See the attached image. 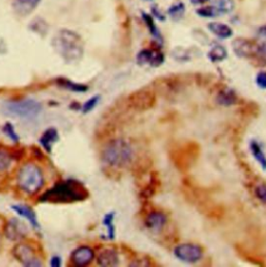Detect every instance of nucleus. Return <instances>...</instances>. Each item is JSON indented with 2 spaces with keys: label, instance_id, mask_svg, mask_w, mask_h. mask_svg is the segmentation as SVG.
Listing matches in <instances>:
<instances>
[{
  "label": "nucleus",
  "instance_id": "f257e3e1",
  "mask_svg": "<svg viewBox=\"0 0 266 267\" xmlns=\"http://www.w3.org/2000/svg\"><path fill=\"white\" fill-rule=\"evenodd\" d=\"M88 197V190L79 181L70 179L60 182L48 189L40 198L42 203L70 204L84 201Z\"/></svg>",
  "mask_w": 266,
  "mask_h": 267
},
{
  "label": "nucleus",
  "instance_id": "f03ea898",
  "mask_svg": "<svg viewBox=\"0 0 266 267\" xmlns=\"http://www.w3.org/2000/svg\"><path fill=\"white\" fill-rule=\"evenodd\" d=\"M55 52L68 64L81 60L84 53V44L81 36L70 29H61L52 40Z\"/></svg>",
  "mask_w": 266,
  "mask_h": 267
},
{
  "label": "nucleus",
  "instance_id": "7ed1b4c3",
  "mask_svg": "<svg viewBox=\"0 0 266 267\" xmlns=\"http://www.w3.org/2000/svg\"><path fill=\"white\" fill-rule=\"evenodd\" d=\"M133 149L125 140H113L109 142L102 152L103 161L113 167H123L131 162Z\"/></svg>",
  "mask_w": 266,
  "mask_h": 267
},
{
  "label": "nucleus",
  "instance_id": "20e7f679",
  "mask_svg": "<svg viewBox=\"0 0 266 267\" xmlns=\"http://www.w3.org/2000/svg\"><path fill=\"white\" fill-rule=\"evenodd\" d=\"M18 185L28 195L36 194L44 185V177L40 167L33 163L24 164L18 174Z\"/></svg>",
  "mask_w": 266,
  "mask_h": 267
},
{
  "label": "nucleus",
  "instance_id": "39448f33",
  "mask_svg": "<svg viewBox=\"0 0 266 267\" xmlns=\"http://www.w3.org/2000/svg\"><path fill=\"white\" fill-rule=\"evenodd\" d=\"M7 110L13 116L24 119H31L35 118L42 111V105L35 100L24 99L10 102L7 105Z\"/></svg>",
  "mask_w": 266,
  "mask_h": 267
},
{
  "label": "nucleus",
  "instance_id": "423d86ee",
  "mask_svg": "<svg viewBox=\"0 0 266 267\" xmlns=\"http://www.w3.org/2000/svg\"><path fill=\"white\" fill-rule=\"evenodd\" d=\"M174 254L179 260L185 263L194 264L202 259L203 250L197 244L183 243L176 246V249L174 250Z\"/></svg>",
  "mask_w": 266,
  "mask_h": 267
},
{
  "label": "nucleus",
  "instance_id": "0eeeda50",
  "mask_svg": "<svg viewBox=\"0 0 266 267\" xmlns=\"http://www.w3.org/2000/svg\"><path fill=\"white\" fill-rule=\"evenodd\" d=\"M13 254L15 258L24 266L27 267H37L41 266V261L36 258L31 246L25 243H19L14 247Z\"/></svg>",
  "mask_w": 266,
  "mask_h": 267
},
{
  "label": "nucleus",
  "instance_id": "6e6552de",
  "mask_svg": "<svg viewBox=\"0 0 266 267\" xmlns=\"http://www.w3.org/2000/svg\"><path fill=\"white\" fill-rule=\"evenodd\" d=\"M27 234V228L17 218L11 219L5 227V235L11 241H20Z\"/></svg>",
  "mask_w": 266,
  "mask_h": 267
},
{
  "label": "nucleus",
  "instance_id": "1a4fd4ad",
  "mask_svg": "<svg viewBox=\"0 0 266 267\" xmlns=\"http://www.w3.org/2000/svg\"><path fill=\"white\" fill-rule=\"evenodd\" d=\"M137 62L141 66L149 65L151 67L157 68L164 63V55L160 51L144 49L138 54Z\"/></svg>",
  "mask_w": 266,
  "mask_h": 267
},
{
  "label": "nucleus",
  "instance_id": "9d476101",
  "mask_svg": "<svg viewBox=\"0 0 266 267\" xmlns=\"http://www.w3.org/2000/svg\"><path fill=\"white\" fill-rule=\"evenodd\" d=\"M130 103L135 109H149L155 104V96L150 92L140 91L130 97Z\"/></svg>",
  "mask_w": 266,
  "mask_h": 267
},
{
  "label": "nucleus",
  "instance_id": "9b49d317",
  "mask_svg": "<svg viewBox=\"0 0 266 267\" xmlns=\"http://www.w3.org/2000/svg\"><path fill=\"white\" fill-rule=\"evenodd\" d=\"M94 251L88 246H80L71 255V261L76 266H86L94 260Z\"/></svg>",
  "mask_w": 266,
  "mask_h": 267
},
{
  "label": "nucleus",
  "instance_id": "f8f14e48",
  "mask_svg": "<svg viewBox=\"0 0 266 267\" xmlns=\"http://www.w3.org/2000/svg\"><path fill=\"white\" fill-rule=\"evenodd\" d=\"M41 2L42 0H14L12 8L17 16L27 17L39 7Z\"/></svg>",
  "mask_w": 266,
  "mask_h": 267
},
{
  "label": "nucleus",
  "instance_id": "ddd939ff",
  "mask_svg": "<svg viewBox=\"0 0 266 267\" xmlns=\"http://www.w3.org/2000/svg\"><path fill=\"white\" fill-rule=\"evenodd\" d=\"M233 50L239 58H251L256 55V43L245 39H237L233 42Z\"/></svg>",
  "mask_w": 266,
  "mask_h": 267
},
{
  "label": "nucleus",
  "instance_id": "4468645a",
  "mask_svg": "<svg viewBox=\"0 0 266 267\" xmlns=\"http://www.w3.org/2000/svg\"><path fill=\"white\" fill-rule=\"evenodd\" d=\"M167 217L159 211H153L148 214L146 218V225L152 231H160L166 224Z\"/></svg>",
  "mask_w": 266,
  "mask_h": 267
},
{
  "label": "nucleus",
  "instance_id": "2eb2a0df",
  "mask_svg": "<svg viewBox=\"0 0 266 267\" xmlns=\"http://www.w3.org/2000/svg\"><path fill=\"white\" fill-rule=\"evenodd\" d=\"M97 262L100 266H116L119 264L118 253L112 249H105L98 255Z\"/></svg>",
  "mask_w": 266,
  "mask_h": 267
},
{
  "label": "nucleus",
  "instance_id": "dca6fc26",
  "mask_svg": "<svg viewBox=\"0 0 266 267\" xmlns=\"http://www.w3.org/2000/svg\"><path fill=\"white\" fill-rule=\"evenodd\" d=\"M59 141V133L54 128L47 129L40 139V144L47 152H51L53 145Z\"/></svg>",
  "mask_w": 266,
  "mask_h": 267
},
{
  "label": "nucleus",
  "instance_id": "f3484780",
  "mask_svg": "<svg viewBox=\"0 0 266 267\" xmlns=\"http://www.w3.org/2000/svg\"><path fill=\"white\" fill-rule=\"evenodd\" d=\"M209 30L215 34L216 36L220 37V39H229L233 35V30L232 28L221 22H211L208 24Z\"/></svg>",
  "mask_w": 266,
  "mask_h": 267
},
{
  "label": "nucleus",
  "instance_id": "a211bd4d",
  "mask_svg": "<svg viewBox=\"0 0 266 267\" xmlns=\"http://www.w3.org/2000/svg\"><path fill=\"white\" fill-rule=\"evenodd\" d=\"M12 208L17 214L25 217L30 222V225L33 228H36V229L40 228L37 219H36V215L31 208H29L28 206H25V205H15Z\"/></svg>",
  "mask_w": 266,
  "mask_h": 267
},
{
  "label": "nucleus",
  "instance_id": "6ab92c4d",
  "mask_svg": "<svg viewBox=\"0 0 266 267\" xmlns=\"http://www.w3.org/2000/svg\"><path fill=\"white\" fill-rule=\"evenodd\" d=\"M256 55L263 62H266V26L259 29L256 43Z\"/></svg>",
  "mask_w": 266,
  "mask_h": 267
},
{
  "label": "nucleus",
  "instance_id": "aec40b11",
  "mask_svg": "<svg viewBox=\"0 0 266 267\" xmlns=\"http://www.w3.org/2000/svg\"><path fill=\"white\" fill-rule=\"evenodd\" d=\"M250 151L252 153V156L256 159L260 166L263 169H266V154L263 151L261 145L256 141H252L250 144Z\"/></svg>",
  "mask_w": 266,
  "mask_h": 267
},
{
  "label": "nucleus",
  "instance_id": "412c9836",
  "mask_svg": "<svg viewBox=\"0 0 266 267\" xmlns=\"http://www.w3.org/2000/svg\"><path fill=\"white\" fill-rule=\"evenodd\" d=\"M217 102L224 106H231L237 102V95L231 88H224L217 96Z\"/></svg>",
  "mask_w": 266,
  "mask_h": 267
},
{
  "label": "nucleus",
  "instance_id": "4be33fe9",
  "mask_svg": "<svg viewBox=\"0 0 266 267\" xmlns=\"http://www.w3.org/2000/svg\"><path fill=\"white\" fill-rule=\"evenodd\" d=\"M58 84L60 86H62L63 88H66V90H69V91L75 92V93H84V92L87 91V88H88L84 84L76 83V82H73V81L66 79V78H59Z\"/></svg>",
  "mask_w": 266,
  "mask_h": 267
},
{
  "label": "nucleus",
  "instance_id": "5701e85b",
  "mask_svg": "<svg viewBox=\"0 0 266 267\" xmlns=\"http://www.w3.org/2000/svg\"><path fill=\"white\" fill-rule=\"evenodd\" d=\"M227 56H228V52H227L226 48L221 45L213 46L208 53V58L212 63L223 62L227 59Z\"/></svg>",
  "mask_w": 266,
  "mask_h": 267
},
{
  "label": "nucleus",
  "instance_id": "b1692460",
  "mask_svg": "<svg viewBox=\"0 0 266 267\" xmlns=\"http://www.w3.org/2000/svg\"><path fill=\"white\" fill-rule=\"evenodd\" d=\"M215 8L218 10L220 15H226L233 12L235 8L234 0H216Z\"/></svg>",
  "mask_w": 266,
  "mask_h": 267
},
{
  "label": "nucleus",
  "instance_id": "393cba45",
  "mask_svg": "<svg viewBox=\"0 0 266 267\" xmlns=\"http://www.w3.org/2000/svg\"><path fill=\"white\" fill-rule=\"evenodd\" d=\"M113 219H115V214L112 212L105 214V216L103 218V225L105 226V228L107 230V237L110 240L115 239V234H116Z\"/></svg>",
  "mask_w": 266,
  "mask_h": 267
},
{
  "label": "nucleus",
  "instance_id": "a878e982",
  "mask_svg": "<svg viewBox=\"0 0 266 267\" xmlns=\"http://www.w3.org/2000/svg\"><path fill=\"white\" fill-rule=\"evenodd\" d=\"M29 28H30L33 32L44 35V34H46L47 31H48V24L46 23V21H44L43 19L36 18L35 20H33V21L30 23Z\"/></svg>",
  "mask_w": 266,
  "mask_h": 267
},
{
  "label": "nucleus",
  "instance_id": "bb28decb",
  "mask_svg": "<svg viewBox=\"0 0 266 267\" xmlns=\"http://www.w3.org/2000/svg\"><path fill=\"white\" fill-rule=\"evenodd\" d=\"M169 17L174 20H180L183 18L184 13H185V7L182 3H178L176 5H173L168 11H167Z\"/></svg>",
  "mask_w": 266,
  "mask_h": 267
},
{
  "label": "nucleus",
  "instance_id": "cd10ccee",
  "mask_svg": "<svg viewBox=\"0 0 266 267\" xmlns=\"http://www.w3.org/2000/svg\"><path fill=\"white\" fill-rule=\"evenodd\" d=\"M143 19H144L145 23L147 24V26H148L149 31L151 32V34H152L156 40L161 41L160 31H159V29L157 28V26H156V24H155V22H154L153 17H151V16L148 15V14H143Z\"/></svg>",
  "mask_w": 266,
  "mask_h": 267
},
{
  "label": "nucleus",
  "instance_id": "c85d7f7f",
  "mask_svg": "<svg viewBox=\"0 0 266 267\" xmlns=\"http://www.w3.org/2000/svg\"><path fill=\"white\" fill-rule=\"evenodd\" d=\"M197 14L202 18H216L218 16H221L218 10L215 8V6L200 8L197 10Z\"/></svg>",
  "mask_w": 266,
  "mask_h": 267
},
{
  "label": "nucleus",
  "instance_id": "c756f323",
  "mask_svg": "<svg viewBox=\"0 0 266 267\" xmlns=\"http://www.w3.org/2000/svg\"><path fill=\"white\" fill-rule=\"evenodd\" d=\"M12 164V157L5 151H0V171L7 170Z\"/></svg>",
  "mask_w": 266,
  "mask_h": 267
},
{
  "label": "nucleus",
  "instance_id": "7c9ffc66",
  "mask_svg": "<svg viewBox=\"0 0 266 267\" xmlns=\"http://www.w3.org/2000/svg\"><path fill=\"white\" fill-rule=\"evenodd\" d=\"M99 100H100V97H99V96H94V97H92L91 99H88V100L84 103V105L82 106V111H83L84 113H87V112L92 111V110L96 107V105L98 104Z\"/></svg>",
  "mask_w": 266,
  "mask_h": 267
},
{
  "label": "nucleus",
  "instance_id": "2f4dec72",
  "mask_svg": "<svg viewBox=\"0 0 266 267\" xmlns=\"http://www.w3.org/2000/svg\"><path fill=\"white\" fill-rule=\"evenodd\" d=\"M4 131L6 135L15 143H18L19 142V137L17 135V132L15 131V128L12 126L11 123H7L4 127Z\"/></svg>",
  "mask_w": 266,
  "mask_h": 267
},
{
  "label": "nucleus",
  "instance_id": "473e14b6",
  "mask_svg": "<svg viewBox=\"0 0 266 267\" xmlns=\"http://www.w3.org/2000/svg\"><path fill=\"white\" fill-rule=\"evenodd\" d=\"M256 197L262 202L266 204V184H260L256 189H255Z\"/></svg>",
  "mask_w": 266,
  "mask_h": 267
},
{
  "label": "nucleus",
  "instance_id": "72a5a7b5",
  "mask_svg": "<svg viewBox=\"0 0 266 267\" xmlns=\"http://www.w3.org/2000/svg\"><path fill=\"white\" fill-rule=\"evenodd\" d=\"M256 82L260 88L265 90L266 88V72H260L256 77Z\"/></svg>",
  "mask_w": 266,
  "mask_h": 267
},
{
  "label": "nucleus",
  "instance_id": "f704fd0d",
  "mask_svg": "<svg viewBox=\"0 0 266 267\" xmlns=\"http://www.w3.org/2000/svg\"><path fill=\"white\" fill-rule=\"evenodd\" d=\"M50 265H51L52 267H59V266H61V265H62V260H61V258L58 257V256L52 257V259H51V261H50Z\"/></svg>",
  "mask_w": 266,
  "mask_h": 267
},
{
  "label": "nucleus",
  "instance_id": "c9c22d12",
  "mask_svg": "<svg viewBox=\"0 0 266 267\" xmlns=\"http://www.w3.org/2000/svg\"><path fill=\"white\" fill-rule=\"evenodd\" d=\"M152 10H153V14H154L155 18H157L159 20H164V16L160 13V11L157 9V7H153Z\"/></svg>",
  "mask_w": 266,
  "mask_h": 267
},
{
  "label": "nucleus",
  "instance_id": "e433bc0d",
  "mask_svg": "<svg viewBox=\"0 0 266 267\" xmlns=\"http://www.w3.org/2000/svg\"><path fill=\"white\" fill-rule=\"evenodd\" d=\"M207 2H209V0H191V3L193 5H204Z\"/></svg>",
  "mask_w": 266,
  "mask_h": 267
}]
</instances>
